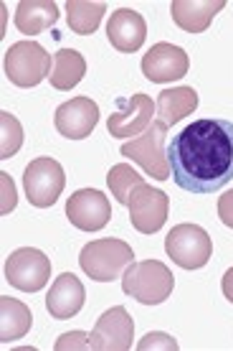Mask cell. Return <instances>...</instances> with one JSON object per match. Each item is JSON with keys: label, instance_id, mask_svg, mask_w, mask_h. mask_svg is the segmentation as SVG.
Here are the masks:
<instances>
[{"label": "cell", "instance_id": "1", "mask_svg": "<svg viewBox=\"0 0 233 351\" xmlns=\"http://www.w3.org/2000/svg\"><path fill=\"white\" fill-rule=\"evenodd\" d=\"M173 181L188 193L221 191L233 181V123L206 117L185 125L167 145Z\"/></svg>", "mask_w": 233, "mask_h": 351}, {"label": "cell", "instance_id": "2", "mask_svg": "<svg viewBox=\"0 0 233 351\" xmlns=\"http://www.w3.org/2000/svg\"><path fill=\"white\" fill-rule=\"evenodd\" d=\"M175 275L170 267L160 260H145L132 263L122 275V290L124 295L135 298L142 306H160L173 295Z\"/></svg>", "mask_w": 233, "mask_h": 351}, {"label": "cell", "instance_id": "3", "mask_svg": "<svg viewBox=\"0 0 233 351\" xmlns=\"http://www.w3.org/2000/svg\"><path fill=\"white\" fill-rule=\"evenodd\" d=\"M135 263V252L127 242L122 239H94L84 245L79 265L96 282H112L124 275V270Z\"/></svg>", "mask_w": 233, "mask_h": 351}, {"label": "cell", "instance_id": "4", "mask_svg": "<svg viewBox=\"0 0 233 351\" xmlns=\"http://www.w3.org/2000/svg\"><path fill=\"white\" fill-rule=\"evenodd\" d=\"M53 59L41 44L36 41H18L5 51V77L16 87H36L46 77H51Z\"/></svg>", "mask_w": 233, "mask_h": 351}, {"label": "cell", "instance_id": "5", "mask_svg": "<svg viewBox=\"0 0 233 351\" xmlns=\"http://www.w3.org/2000/svg\"><path fill=\"white\" fill-rule=\"evenodd\" d=\"M165 138H167V125L157 120L142 135L124 143L120 153L124 158L135 160L137 166H142L147 176H152L157 181H167L170 178V163H167V153H165Z\"/></svg>", "mask_w": 233, "mask_h": 351}, {"label": "cell", "instance_id": "6", "mask_svg": "<svg viewBox=\"0 0 233 351\" xmlns=\"http://www.w3.org/2000/svg\"><path fill=\"white\" fill-rule=\"evenodd\" d=\"M165 252L185 270H198L206 267L213 255V239L198 224H178L165 237Z\"/></svg>", "mask_w": 233, "mask_h": 351}, {"label": "cell", "instance_id": "7", "mask_svg": "<svg viewBox=\"0 0 233 351\" xmlns=\"http://www.w3.org/2000/svg\"><path fill=\"white\" fill-rule=\"evenodd\" d=\"M64 186H66V176H64L59 160L36 158L26 166V173H23L26 199L38 209L53 206L64 191Z\"/></svg>", "mask_w": 233, "mask_h": 351}, {"label": "cell", "instance_id": "8", "mask_svg": "<svg viewBox=\"0 0 233 351\" xmlns=\"http://www.w3.org/2000/svg\"><path fill=\"white\" fill-rule=\"evenodd\" d=\"M5 280L23 293H38L51 280V260L33 247H20L5 260Z\"/></svg>", "mask_w": 233, "mask_h": 351}, {"label": "cell", "instance_id": "9", "mask_svg": "<svg viewBox=\"0 0 233 351\" xmlns=\"http://www.w3.org/2000/svg\"><path fill=\"white\" fill-rule=\"evenodd\" d=\"M170 199L160 189L150 184H139L130 196V221L139 234H155L167 221Z\"/></svg>", "mask_w": 233, "mask_h": 351}, {"label": "cell", "instance_id": "10", "mask_svg": "<svg viewBox=\"0 0 233 351\" xmlns=\"http://www.w3.org/2000/svg\"><path fill=\"white\" fill-rule=\"evenodd\" d=\"M135 339V321L124 306L104 311L96 321L94 331L89 334V343L94 351H127Z\"/></svg>", "mask_w": 233, "mask_h": 351}, {"label": "cell", "instance_id": "11", "mask_svg": "<svg viewBox=\"0 0 233 351\" xmlns=\"http://www.w3.org/2000/svg\"><path fill=\"white\" fill-rule=\"evenodd\" d=\"M66 219L81 232H99L112 219L109 199L96 189H81L66 202Z\"/></svg>", "mask_w": 233, "mask_h": 351}, {"label": "cell", "instance_id": "12", "mask_svg": "<svg viewBox=\"0 0 233 351\" xmlns=\"http://www.w3.org/2000/svg\"><path fill=\"white\" fill-rule=\"evenodd\" d=\"M152 99L142 92L120 99L117 110L107 120V130L112 138H137L152 125Z\"/></svg>", "mask_w": 233, "mask_h": 351}, {"label": "cell", "instance_id": "13", "mask_svg": "<svg viewBox=\"0 0 233 351\" xmlns=\"http://www.w3.org/2000/svg\"><path fill=\"white\" fill-rule=\"evenodd\" d=\"M190 69L188 53L180 46H173L167 41L155 44L142 59V74L155 84H167V82L182 80Z\"/></svg>", "mask_w": 233, "mask_h": 351}, {"label": "cell", "instance_id": "14", "mask_svg": "<svg viewBox=\"0 0 233 351\" xmlns=\"http://www.w3.org/2000/svg\"><path fill=\"white\" fill-rule=\"evenodd\" d=\"M99 123V107L89 97H74L56 110L53 125L69 141H84Z\"/></svg>", "mask_w": 233, "mask_h": 351}, {"label": "cell", "instance_id": "15", "mask_svg": "<svg viewBox=\"0 0 233 351\" xmlns=\"http://www.w3.org/2000/svg\"><path fill=\"white\" fill-rule=\"evenodd\" d=\"M84 300H87V290H84L81 280L74 272H64L51 282V290L46 295V311L56 321H66L84 308Z\"/></svg>", "mask_w": 233, "mask_h": 351}, {"label": "cell", "instance_id": "16", "mask_svg": "<svg viewBox=\"0 0 233 351\" xmlns=\"http://www.w3.org/2000/svg\"><path fill=\"white\" fill-rule=\"evenodd\" d=\"M107 38L120 53H135L142 49L147 38V23L137 10L120 8L114 10L107 23Z\"/></svg>", "mask_w": 233, "mask_h": 351}, {"label": "cell", "instance_id": "17", "mask_svg": "<svg viewBox=\"0 0 233 351\" xmlns=\"http://www.w3.org/2000/svg\"><path fill=\"white\" fill-rule=\"evenodd\" d=\"M225 8V0H173L170 13H173L175 26L182 28L185 34H203L216 13Z\"/></svg>", "mask_w": 233, "mask_h": 351}, {"label": "cell", "instance_id": "18", "mask_svg": "<svg viewBox=\"0 0 233 351\" xmlns=\"http://www.w3.org/2000/svg\"><path fill=\"white\" fill-rule=\"evenodd\" d=\"M16 28L20 34L36 36L44 34L59 21V5L51 0H23L16 8Z\"/></svg>", "mask_w": 233, "mask_h": 351}, {"label": "cell", "instance_id": "19", "mask_svg": "<svg viewBox=\"0 0 233 351\" xmlns=\"http://www.w3.org/2000/svg\"><path fill=\"white\" fill-rule=\"evenodd\" d=\"M157 114H160V123H165L167 128L175 123H180L182 117L195 112L198 107V92L193 87H173L163 89L157 95Z\"/></svg>", "mask_w": 233, "mask_h": 351}, {"label": "cell", "instance_id": "20", "mask_svg": "<svg viewBox=\"0 0 233 351\" xmlns=\"http://www.w3.org/2000/svg\"><path fill=\"white\" fill-rule=\"evenodd\" d=\"M31 324H33V313L26 303L8 295L0 298V341L10 343L16 339H23L31 331Z\"/></svg>", "mask_w": 233, "mask_h": 351}, {"label": "cell", "instance_id": "21", "mask_svg": "<svg viewBox=\"0 0 233 351\" xmlns=\"http://www.w3.org/2000/svg\"><path fill=\"white\" fill-rule=\"evenodd\" d=\"M87 74V59L77 49H61L53 53V69H51V87L59 92H69L77 87Z\"/></svg>", "mask_w": 233, "mask_h": 351}, {"label": "cell", "instance_id": "22", "mask_svg": "<svg viewBox=\"0 0 233 351\" xmlns=\"http://www.w3.org/2000/svg\"><path fill=\"white\" fill-rule=\"evenodd\" d=\"M104 13H107V3L102 0H69L66 3V21H69V28L79 36H89L94 34L99 23H102Z\"/></svg>", "mask_w": 233, "mask_h": 351}, {"label": "cell", "instance_id": "23", "mask_svg": "<svg viewBox=\"0 0 233 351\" xmlns=\"http://www.w3.org/2000/svg\"><path fill=\"white\" fill-rule=\"evenodd\" d=\"M107 184H109L112 196L117 202L124 204V206H130L132 191H135L139 184H145V178H142L132 166H127V163H117V166H112V171L107 173Z\"/></svg>", "mask_w": 233, "mask_h": 351}, {"label": "cell", "instance_id": "24", "mask_svg": "<svg viewBox=\"0 0 233 351\" xmlns=\"http://www.w3.org/2000/svg\"><path fill=\"white\" fill-rule=\"evenodd\" d=\"M0 128H3V135H0V158L5 160L10 156H16L20 145H23V128L18 123L16 114L10 112H0Z\"/></svg>", "mask_w": 233, "mask_h": 351}, {"label": "cell", "instance_id": "25", "mask_svg": "<svg viewBox=\"0 0 233 351\" xmlns=\"http://www.w3.org/2000/svg\"><path fill=\"white\" fill-rule=\"evenodd\" d=\"M139 351H150V349H165V351H178V341H175L173 336L167 334H157V331H152V334H147L142 341L137 343Z\"/></svg>", "mask_w": 233, "mask_h": 351}, {"label": "cell", "instance_id": "26", "mask_svg": "<svg viewBox=\"0 0 233 351\" xmlns=\"http://www.w3.org/2000/svg\"><path fill=\"white\" fill-rule=\"evenodd\" d=\"M66 349H92L89 343V336L84 331H71V334H64L56 341V351H66Z\"/></svg>", "mask_w": 233, "mask_h": 351}, {"label": "cell", "instance_id": "27", "mask_svg": "<svg viewBox=\"0 0 233 351\" xmlns=\"http://www.w3.org/2000/svg\"><path fill=\"white\" fill-rule=\"evenodd\" d=\"M218 217L223 221L225 227L233 229V189L231 191H225L221 199H218Z\"/></svg>", "mask_w": 233, "mask_h": 351}, {"label": "cell", "instance_id": "28", "mask_svg": "<svg viewBox=\"0 0 233 351\" xmlns=\"http://www.w3.org/2000/svg\"><path fill=\"white\" fill-rule=\"evenodd\" d=\"M3 178V214H8L13 206H16V189H13V181H10L8 173H0Z\"/></svg>", "mask_w": 233, "mask_h": 351}, {"label": "cell", "instance_id": "29", "mask_svg": "<svg viewBox=\"0 0 233 351\" xmlns=\"http://www.w3.org/2000/svg\"><path fill=\"white\" fill-rule=\"evenodd\" d=\"M221 290H223V295L233 303V267L231 270H225L223 280H221Z\"/></svg>", "mask_w": 233, "mask_h": 351}]
</instances>
